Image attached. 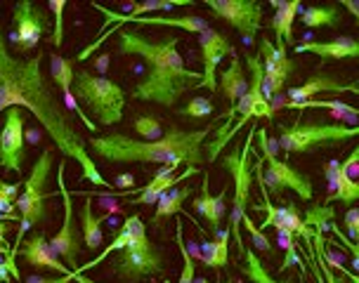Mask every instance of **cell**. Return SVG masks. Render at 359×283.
<instances>
[{"label": "cell", "instance_id": "8fae6325", "mask_svg": "<svg viewBox=\"0 0 359 283\" xmlns=\"http://www.w3.org/2000/svg\"><path fill=\"white\" fill-rule=\"evenodd\" d=\"M255 137L260 139V149H262V182H265V186H269L277 196H281V191L293 189V194H298V198L312 201L314 198L312 179L305 172L288 165L286 160L277 158L272 139L267 137V130H258Z\"/></svg>", "mask_w": 359, "mask_h": 283}, {"label": "cell", "instance_id": "d6986e66", "mask_svg": "<svg viewBox=\"0 0 359 283\" xmlns=\"http://www.w3.org/2000/svg\"><path fill=\"white\" fill-rule=\"evenodd\" d=\"M293 53L298 55H317L322 60H359V41L352 36H338L333 41L317 43V41H307L300 45H293Z\"/></svg>", "mask_w": 359, "mask_h": 283}, {"label": "cell", "instance_id": "f35d334b", "mask_svg": "<svg viewBox=\"0 0 359 283\" xmlns=\"http://www.w3.org/2000/svg\"><path fill=\"white\" fill-rule=\"evenodd\" d=\"M48 8L53 10V17H55V31L50 36V43L55 48H62L64 43V10H67V0H50Z\"/></svg>", "mask_w": 359, "mask_h": 283}, {"label": "cell", "instance_id": "603a6c76", "mask_svg": "<svg viewBox=\"0 0 359 283\" xmlns=\"http://www.w3.org/2000/svg\"><path fill=\"white\" fill-rule=\"evenodd\" d=\"M272 5L277 8L269 27L274 31V45L279 50H288L286 45H293V22H296L298 10H303L300 0H272Z\"/></svg>", "mask_w": 359, "mask_h": 283}, {"label": "cell", "instance_id": "7bdbcfd3", "mask_svg": "<svg viewBox=\"0 0 359 283\" xmlns=\"http://www.w3.org/2000/svg\"><path fill=\"white\" fill-rule=\"evenodd\" d=\"M284 241H286V257H284V262L279 265V274H284L286 269H291L293 265H300L298 250H296V241H291V239H284Z\"/></svg>", "mask_w": 359, "mask_h": 283}, {"label": "cell", "instance_id": "60d3db41", "mask_svg": "<svg viewBox=\"0 0 359 283\" xmlns=\"http://www.w3.org/2000/svg\"><path fill=\"white\" fill-rule=\"evenodd\" d=\"M329 229L338 236V243H341V246H343L345 250H348V257L352 255V267H355V272H359V243L350 241L348 236H345L343 231L338 229V224H336V222H331V224H329Z\"/></svg>", "mask_w": 359, "mask_h": 283}, {"label": "cell", "instance_id": "ee69618b", "mask_svg": "<svg viewBox=\"0 0 359 283\" xmlns=\"http://www.w3.org/2000/svg\"><path fill=\"white\" fill-rule=\"evenodd\" d=\"M76 276H79V274L72 272V274L57 276V279H45V276H41V274H31L24 283H72V281H76Z\"/></svg>", "mask_w": 359, "mask_h": 283}, {"label": "cell", "instance_id": "6da1fadb", "mask_svg": "<svg viewBox=\"0 0 359 283\" xmlns=\"http://www.w3.org/2000/svg\"><path fill=\"white\" fill-rule=\"evenodd\" d=\"M43 60L45 53H38L29 60L15 57L0 29V113L12 106L29 109V113H34L43 130L50 134L55 149H60L64 158H72L81 165V179L107 189L109 182L90 156L88 139H83V134L74 127L72 116L43 78Z\"/></svg>", "mask_w": 359, "mask_h": 283}, {"label": "cell", "instance_id": "ab89813d", "mask_svg": "<svg viewBox=\"0 0 359 283\" xmlns=\"http://www.w3.org/2000/svg\"><path fill=\"white\" fill-rule=\"evenodd\" d=\"M243 227H246L248 229V234H251L253 236V243H255V248H258V250H262V253H265V255H274V250H272V243H269L267 241V236L265 234H262V231L258 229V227H255V222L251 220V217H243Z\"/></svg>", "mask_w": 359, "mask_h": 283}, {"label": "cell", "instance_id": "83f0119b", "mask_svg": "<svg viewBox=\"0 0 359 283\" xmlns=\"http://www.w3.org/2000/svg\"><path fill=\"white\" fill-rule=\"evenodd\" d=\"M104 217H95L93 212V201L90 196H86V203H83L81 210V229H83V243H86L88 250H97L104 241Z\"/></svg>", "mask_w": 359, "mask_h": 283}, {"label": "cell", "instance_id": "44dd1931", "mask_svg": "<svg viewBox=\"0 0 359 283\" xmlns=\"http://www.w3.org/2000/svg\"><path fill=\"white\" fill-rule=\"evenodd\" d=\"M324 175L329 179V196H326V205L343 203L350 205L359 201V182L350 177V172L341 170V160H329L324 165Z\"/></svg>", "mask_w": 359, "mask_h": 283}, {"label": "cell", "instance_id": "e0dca14e", "mask_svg": "<svg viewBox=\"0 0 359 283\" xmlns=\"http://www.w3.org/2000/svg\"><path fill=\"white\" fill-rule=\"evenodd\" d=\"M260 62L265 74V97H274L286 88L288 78L296 74V64L288 60L286 50H279L269 38H260Z\"/></svg>", "mask_w": 359, "mask_h": 283}, {"label": "cell", "instance_id": "836d02e7", "mask_svg": "<svg viewBox=\"0 0 359 283\" xmlns=\"http://www.w3.org/2000/svg\"><path fill=\"white\" fill-rule=\"evenodd\" d=\"M191 0H142V3H128L123 17H144L149 12H168L172 8H191Z\"/></svg>", "mask_w": 359, "mask_h": 283}, {"label": "cell", "instance_id": "7c38bea8", "mask_svg": "<svg viewBox=\"0 0 359 283\" xmlns=\"http://www.w3.org/2000/svg\"><path fill=\"white\" fill-rule=\"evenodd\" d=\"M64 170H67V160H62L60 168H57V186H60V196L64 205V220L62 227L55 236H50V248L60 260L67 265L72 272H76L79 265V255L83 248V236L79 234L76 227V215H74V201H72V191L67 189V179H64Z\"/></svg>", "mask_w": 359, "mask_h": 283}, {"label": "cell", "instance_id": "1f68e13d", "mask_svg": "<svg viewBox=\"0 0 359 283\" xmlns=\"http://www.w3.org/2000/svg\"><path fill=\"white\" fill-rule=\"evenodd\" d=\"M284 109H298V111H303V109H329L333 116H338V118L348 120V123H352L355 118H359V109L357 106L343 104V102H338V99H333V102H324V99L288 102V104H284Z\"/></svg>", "mask_w": 359, "mask_h": 283}, {"label": "cell", "instance_id": "bcb514c9", "mask_svg": "<svg viewBox=\"0 0 359 283\" xmlns=\"http://www.w3.org/2000/svg\"><path fill=\"white\" fill-rule=\"evenodd\" d=\"M76 281H79V283H95V281L86 279V276H83V274H79V276H76Z\"/></svg>", "mask_w": 359, "mask_h": 283}, {"label": "cell", "instance_id": "7a4b0ae2", "mask_svg": "<svg viewBox=\"0 0 359 283\" xmlns=\"http://www.w3.org/2000/svg\"><path fill=\"white\" fill-rule=\"evenodd\" d=\"M116 55H135L147 64V76L133 90V97L137 102H151L170 109L187 90L201 85V74L184 67L175 36L165 41H149L133 29H121L116 34Z\"/></svg>", "mask_w": 359, "mask_h": 283}, {"label": "cell", "instance_id": "e575fe53", "mask_svg": "<svg viewBox=\"0 0 359 283\" xmlns=\"http://www.w3.org/2000/svg\"><path fill=\"white\" fill-rule=\"evenodd\" d=\"M175 243H177L180 257H182V272H180L177 283H194V279H196V262H194V255H191V250H189L187 239H184L182 220H177V227H175Z\"/></svg>", "mask_w": 359, "mask_h": 283}, {"label": "cell", "instance_id": "484cf974", "mask_svg": "<svg viewBox=\"0 0 359 283\" xmlns=\"http://www.w3.org/2000/svg\"><path fill=\"white\" fill-rule=\"evenodd\" d=\"M229 239H232V231H229V224H227V227H222L217 231L213 241H203L198 260L210 269L227 267L229 265Z\"/></svg>", "mask_w": 359, "mask_h": 283}, {"label": "cell", "instance_id": "4dcf8cb0", "mask_svg": "<svg viewBox=\"0 0 359 283\" xmlns=\"http://www.w3.org/2000/svg\"><path fill=\"white\" fill-rule=\"evenodd\" d=\"M303 24L307 29H326V27H338L341 24V10L336 3L331 5H314V8L303 10Z\"/></svg>", "mask_w": 359, "mask_h": 283}, {"label": "cell", "instance_id": "7dc6e473", "mask_svg": "<svg viewBox=\"0 0 359 283\" xmlns=\"http://www.w3.org/2000/svg\"><path fill=\"white\" fill-rule=\"evenodd\" d=\"M194 283H210V281H208V279H201V276H196Z\"/></svg>", "mask_w": 359, "mask_h": 283}, {"label": "cell", "instance_id": "7402d4cb", "mask_svg": "<svg viewBox=\"0 0 359 283\" xmlns=\"http://www.w3.org/2000/svg\"><path fill=\"white\" fill-rule=\"evenodd\" d=\"M177 165H165L154 175V179L149 184L144 186V189H140V198H133V205H151V203H158V198H161L165 191H170L172 186L180 184L182 179H189L191 175H196L198 168H187L184 172H180L175 175Z\"/></svg>", "mask_w": 359, "mask_h": 283}, {"label": "cell", "instance_id": "ac0fdd59", "mask_svg": "<svg viewBox=\"0 0 359 283\" xmlns=\"http://www.w3.org/2000/svg\"><path fill=\"white\" fill-rule=\"evenodd\" d=\"M191 208H194L198 215L206 217L213 236L224 227V217H227V189H222L220 194L213 196L210 194V182L208 175H203L201 182V194L196 198H191Z\"/></svg>", "mask_w": 359, "mask_h": 283}, {"label": "cell", "instance_id": "3957f363", "mask_svg": "<svg viewBox=\"0 0 359 283\" xmlns=\"http://www.w3.org/2000/svg\"><path fill=\"white\" fill-rule=\"evenodd\" d=\"M213 127L201 130H180L177 125H170L161 139L142 142L133 139L128 134H102V137L88 139L90 153H95L109 163H158V165H187L198 168L203 160V144Z\"/></svg>", "mask_w": 359, "mask_h": 283}, {"label": "cell", "instance_id": "52a82bcc", "mask_svg": "<svg viewBox=\"0 0 359 283\" xmlns=\"http://www.w3.org/2000/svg\"><path fill=\"white\" fill-rule=\"evenodd\" d=\"M53 163H55V149L48 146V149L41 151V156H38L34 168L29 172V177L24 179V191L17 198L19 220H22V227H19L17 234V248L22 246L24 234L29 229L50 222L48 201L53 198V194L48 191V179H50V170H53Z\"/></svg>", "mask_w": 359, "mask_h": 283}, {"label": "cell", "instance_id": "277c9868", "mask_svg": "<svg viewBox=\"0 0 359 283\" xmlns=\"http://www.w3.org/2000/svg\"><path fill=\"white\" fill-rule=\"evenodd\" d=\"M248 90L246 95L236 102V106H232L227 111V123H222V127L217 130L213 142H206L208 149V160H215L217 153L222 151V146H227V142H232V137L241 130L248 120L253 118H267L274 120V109L269 104V99L265 97V74H262V62L260 55H248Z\"/></svg>", "mask_w": 359, "mask_h": 283}, {"label": "cell", "instance_id": "d4e9b609", "mask_svg": "<svg viewBox=\"0 0 359 283\" xmlns=\"http://www.w3.org/2000/svg\"><path fill=\"white\" fill-rule=\"evenodd\" d=\"M217 76H220V83H217V88H220V92L229 99V109L236 106V102H239L243 95H246V90H248L246 71H243L239 57H232V64H229V69L217 71Z\"/></svg>", "mask_w": 359, "mask_h": 283}, {"label": "cell", "instance_id": "f546056e", "mask_svg": "<svg viewBox=\"0 0 359 283\" xmlns=\"http://www.w3.org/2000/svg\"><path fill=\"white\" fill-rule=\"evenodd\" d=\"M135 217L137 215H130L128 217V220L123 222V227H121L118 231H116V236H114V241L109 243V246L102 250V253L95 257V260H90V262H86V265H81L79 269H76V274H83V272H90V269L93 267H97L100 262H104V257H109L111 253H121V250H123L128 243H130V239H133V227H135Z\"/></svg>", "mask_w": 359, "mask_h": 283}, {"label": "cell", "instance_id": "b9f144b4", "mask_svg": "<svg viewBox=\"0 0 359 283\" xmlns=\"http://www.w3.org/2000/svg\"><path fill=\"white\" fill-rule=\"evenodd\" d=\"M343 222H345V229H348V234L345 236H348L350 241L359 243V208H348Z\"/></svg>", "mask_w": 359, "mask_h": 283}, {"label": "cell", "instance_id": "f6af8a7d", "mask_svg": "<svg viewBox=\"0 0 359 283\" xmlns=\"http://www.w3.org/2000/svg\"><path fill=\"white\" fill-rule=\"evenodd\" d=\"M130 182H133V175H118V177H116V184H118V186L130 184Z\"/></svg>", "mask_w": 359, "mask_h": 283}, {"label": "cell", "instance_id": "74e56055", "mask_svg": "<svg viewBox=\"0 0 359 283\" xmlns=\"http://www.w3.org/2000/svg\"><path fill=\"white\" fill-rule=\"evenodd\" d=\"M213 111H215V106L208 97H194L182 109H177V113L184 116V118H206V116H210Z\"/></svg>", "mask_w": 359, "mask_h": 283}, {"label": "cell", "instance_id": "ffe728a7", "mask_svg": "<svg viewBox=\"0 0 359 283\" xmlns=\"http://www.w3.org/2000/svg\"><path fill=\"white\" fill-rule=\"evenodd\" d=\"M22 260L34 269H53V272H60L62 276L72 274V269L53 253L43 231H36V234L29 236L27 243H22Z\"/></svg>", "mask_w": 359, "mask_h": 283}, {"label": "cell", "instance_id": "4316f807", "mask_svg": "<svg viewBox=\"0 0 359 283\" xmlns=\"http://www.w3.org/2000/svg\"><path fill=\"white\" fill-rule=\"evenodd\" d=\"M191 194H194V191H191V186H182V189L165 191V194L158 198L156 212H154V217L149 220L151 227H163V222L168 220V217L177 215V212H182V205H184V201H187Z\"/></svg>", "mask_w": 359, "mask_h": 283}, {"label": "cell", "instance_id": "9c48e42d", "mask_svg": "<svg viewBox=\"0 0 359 283\" xmlns=\"http://www.w3.org/2000/svg\"><path fill=\"white\" fill-rule=\"evenodd\" d=\"M355 137H359V125L303 120L298 116L291 125H281L279 144L286 153H307L322 146H341Z\"/></svg>", "mask_w": 359, "mask_h": 283}, {"label": "cell", "instance_id": "ba28073f", "mask_svg": "<svg viewBox=\"0 0 359 283\" xmlns=\"http://www.w3.org/2000/svg\"><path fill=\"white\" fill-rule=\"evenodd\" d=\"M114 276L121 283H140L147 281L151 276H161L165 274V262L163 255L147 236L144 222L140 220V215L135 217V227H133V239L130 243L121 250V255L111 262Z\"/></svg>", "mask_w": 359, "mask_h": 283}, {"label": "cell", "instance_id": "d6a6232c", "mask_svg": "<svg viewBox=\"0 0 359 283\" xmlns=\"http://www.w3.org/2000/svg\"><path fill=\"white\" fill-rule=\"evenodd\" d=\"M50 76H53L57 90L67 97V95H74V60H67V57L53 55L50 57Z\"/></svg>", "mask_w": 359, "mask_h": 283}, {"label": "cell", "instance_id": "d590c367", "mask_svg": "<svg viewBox=\"0 0 359 283\" xmlns=\"http://www.w3.org/2000/svg\"><path fill=\"white\" fill-rule=\"evenodd\" d=\"M135 132L140 134L144 142H156L163 137V127H161V120L156 118V116H140V118H135Z\"/></svg>", "mask_w": 359, "mask_h": 283}, {"label": "cell", "instance_id": "2e32d148", "mask_svg": "<svg viewBox=\"0 0 359 283\" xmlns=\"http://www.w3.org/2000/svg\"><path fill=\"white\" fill-rule=\"evenodd\" d=\"M198 55H201L203 71H201V85L208 90L210 95H217V67H220L222 57H236V50L232 43L227 41V36H222L220 31L208 29L206 34L198 36Z\"/></svg>", "mask_w": 359, "mask_h": 283}, {"label": "cell", "instance_id": "cb8c5ba5", "mask_svg": "<svg viewBox=\"0 0 359 283\" xmlns=\"http://www.w3.org/2000/svg\"><path fill=\"white\" fill-rule=\"evenodd\" d=\"M319 92H331V95L355 92V95H359V81L357 83H338L333 78H326L322 74H317V76H312V78H307L303 85L288 90V102L312 99L314 95H319Z\"/></svg>", "mask_w": 359, "mask_h": 283}, {"label": "cell", "instance_id": "681fc988", "mask_svg": "<svg viewBox=\"0 0 359 283\" xmlns=\"http://www.w3.org/2000/svg\"><path fill=\"white\" fill-rule=\"evenodd\" d=\"M163 283H170V281H168V279H163Z\"/></svg>", "mask_w": 359, "mask_h": 283}, {"label": "cell", "instance_id": "f1b7e54d", "mask_svg": "<svg viewBox=\"0 0 359 283\" xmlns=\"http://www.w3.org/2000/svg\"><path fill=\"white\" fill-rule=\"evenodd\" d=\"M241 257H243V262H241V265H236V269H239L241 274H246L253 283H296L291 276H286V279H277V276H274L265 265H262V260L255 255L253 248L243 250Z\"/></svg>", "mask_w": 359, "mask_h": 283}, {"label": "cell", "instance_id": "5b68a950", "mask_svg": "<svg viewBox=\"0 0 359 283\" xmlns=\"http://www.w3.org/2000/svg\"><path fill=\"white\" fill-rule=\"evenodd\" d=\"M258 130L251 127L246 134V139L239 144H234L224 156L220 158V165L232 175L234 182V198H232V212H229V231H232V239L236 241V248L243 255V239H241V224L243 217L248 215V196H251V186H253V172H255V163H253V139Z\"/></svg>", "mask_w": 359, "mask_h": 283}, {"label": "cell", "instance_id": "30bf717a", "mask_svg": "<svg viewBox=\"0 0 359 283\" xmlns=\"http://www.w3.org/2000/svg\"><path fill=\"white\" fill-rule=\"evenodd\" d=\"M93 8H97L102 15H104V24H102L100 36L95 38V41L90 43L86 50H81L79 57H76V62L90 60V57H93L102 48V43H104L109 36L118 34V31L123 29V24H140V27H172V29L189 31V34H196V36L206 34V31L210 29V24L203 17H198V15H182V17H123L121 12L109 10V8H104V5H100V3H93Z\"/></svg>", "mask_w": 359, "mask_h": 283}, {"label": "cell", "instance_id": "9a60e30c", "mask_svg": "<svg viewBox=\"0 0 359 283\" xmlns=\"http://www.w3.org/2000/svg\"><path fill=\"white\" fill-rule=\"evenodd\" d=\"M24 123L27 113L24 109L12 106L5 116L3 130H0V168L22 175L24 158H27V144H24Z\"/></svg>", "mask_w": 359, "mask_h": 283}, {"label": "cell", "instance_id": "8992f818", "mask_svg": "<svg viewBox=\"0 0 359 283\" xmlns=\"http://www.w3.org/2000/svg\"><path fill=\"white\" fill-rule=\"evenodd\" d=\"M74 97L86 104L100 125H114L123 118L126 92L116 81L107 76L90 74L88 69H79L74 78Z\"/></svg>", "mask_w": 359, "mask_h": 283}, {"label": "cell", "instance_id": "c3c4849f", "mask_svg": "<svg viewBox=\"0 0 359 283\" xmlns=\"http://www.w3.org/2000/svg\"><path fill=\"white\" fill-rule=\"evenodd\" d=\"M217 283H236V281H217Z\"/></svg>", "mask_w": 359, "mask_h": 283}, {"label": "cell", "instance_id": "5bb4252c", "mask_svg": "<svg viewBox=\"0 0 359 283\" xmlns=\"http://www.w3.org/2000/svg\"><path fill=\"white\" fill-rule=\"evenodd\" d=\"M48 29V15L38 8L31 0H19L15 3V12H12V31L10 43L15 45L22 55H29L31 50L38 48L41 38Z\"/></svg>", "mask_w": 359, "mask_h": 283}, {"label": "cell", "instance_id": "4fadbf2b", "mask_svg": "<svg viewBox=\"0 0 359 283\" xmlns=\"http://www.w3.org/2000/svg\"><path fill=\"white\" fill-rule=\"evenodd\" d=\"M206 8L210 15L227 22L236 29L243 38H255L262 29V3L258 0H206Z\"/></svg>", "mask_w": 359, "mask_h": 283}, {"label": "cell", "instance_id": "8d00e7d4", "mask_svg": "<svg viewBox=\"0 0 359 283\" xmlns=\"http://www.w3.org/2000/svg\"><path fill=\"white\" fill-rule=\"evenodd\" d=\"M17 198H19V184H5L3 179H0V212H3L10 222L19 220L15 215V210H12V203L17 205Z\"/></svg>", "mask_w": 359, "mask_h": 283}]
</instances>
